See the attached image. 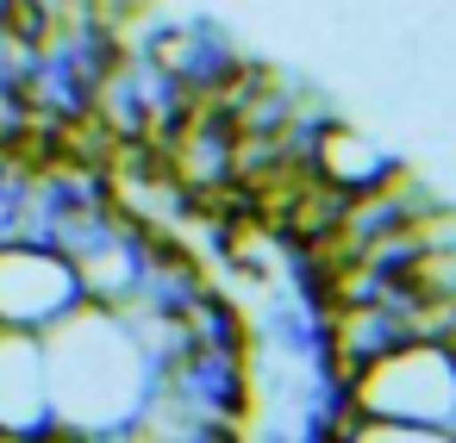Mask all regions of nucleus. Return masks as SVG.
<instances>
[{
    "label": "nucleus",
    "instance_id": "obj_1",
    "mask_svg": "<svg viewBox=\"0 0 456 443\" xmlns=\"http://www.w3.org/2000/svg\"><path fill=\"white\" fill-rule=\"evenodd\" d=\"M356 406H362V418L437 431L456 418V356L437 337L431 343H387L356 375Z\"/></svg>",
    "mask_w": 456,
    "mask_h": 443
},
{
    "label": "nucleus",
    "instance_id": "obj_2",
    "mask_svg": "<svg viewBox=\"0 0 456 443\" xmlns=\"http://www.w3.org/2000/svg\"><path fill=\"white\" fill-rule=\"evenodd\" d=\"M82 306V275L45 238H0V325L7 331H51L63 312Z\"/></svg>",
    "mask_w": 456,
    "mask_h": 443
},
{
    "label": "nucleus",
    "instance_id": "obj_3",
    "mask_svg": "<svg viewBox=\"0 0 456 443\" xmlns=\"http://www.w3.org/2000/svg\"><path fill=\"white\" fill-rule=\"evenodd\" d=\"M51 424V375H45V337L0 325V431H45Z\"/></svg>",
    "mask_w": 456,
    "mask_h": 443
},
{
    "label": "nucleus",
    "instance_id": "obj_4",
    "mask_svg": "<svg viewBox=\"0 0 456 443\" xmlns=\"http://www.w3.org/2000/svg\"><path fill=\"white\" fill-rule=\"evenodd\" d=\"M313 169H319L331 188L362 194V188H369V175H381V157H375L356 132H325V138H319V150H313Z\"/></svg>",
    "mask_w": 456,
    "mask_h": 443
},
{
    "label": "nucleus",
    "instance_id": "obj_5",
    "mask_svg": "<svg viewBox=\"0 0 456 443\" xmlns=\"http://www.w3.org/2000/svg\"><path fill=\"white\" fill-rule=\"evenodd\" d=\"M26 7H38L45 20H57V13H63V0H26Z\"/></svg>",
    "mask_w": 456,
    "mask_h": 443
}]
</instances>
